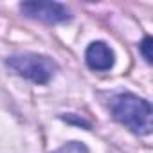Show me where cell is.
<instances>
[{"label": "cell", "instance_id": "cell-1", "mask_svg": "<svg viewBox=\"0 0 153 153\" xmlns=\"http://www.w3.org/2000/svg\"><path fill=\"white\" fill-rule=\"evenodd\" d=\"M112 115L117 123L126 126L135 135H149L153 130L151 105L135 94H119L110 103Z\"/></svg>", "mask_w": 153, "mask_h": 153}, {"label": "cell", "instance_id": "cell-6", "mask_svg": "<svg viewBox=\"0 0 153 153\" xmlns=\"http://www.w3.org/2000/svg\"><path fill=\"white\" fill-rule=\"evenodd\" d=\"M151 45H153L151 43V36H144V40L139 43V49H140L146 63H151Z\"/></svg>", "mask_w": 153, "mask_h": 153}, {"label": "cell", "instance_id": "cell-2", "mask_svg": "<svg viewBox=\"0 0 153 153\" xmlns=\"http://www.w3.org/2000/svg\"><path fill=\"white\" fill-rule=\"evenodd\" d=\"M6 65L15 70L18 76L36 83V85H45L52 79V76L58 70L56 61H52L49 56L43 54H34V52H24V54H15L7 58Z\"/></svg>", "mask_w": 153, "mask_h": 153}, {"label": "cell", "instance_id": "cell-3", "mask_svg": "<svg viewBox=\"0 0 153 153\" xmlns=\"http://www.w3.org/2000/svg\"><path fill=\"white\" fill-rule=\"evenodd\" d=\"M20 11L33 20L43 22V24H61L72 18L67 6L61 2H52V0H33V2H22Z\"/></svg>", "mask_w": 153, "mask_h": 153}, {"label": "cell", "instance_id": "cell-5", "mask_svg": "<svg viewBox=\"0 0 153 153\" xmlns=\"http://www.w3.org/2000/svg\"><path fill=\"white\" fill-rule=\"evenodd\" d=\"M52 153H88V148L79 140H70V142L63 144L61 148H58Z\"/></svg>", "mask_w": 153, "mask_h": 153}, {"label": "cell", "instance_id": "cell-4", "mask_svg": "<svg viewBox=\"0 0 153 153\" xmlns=\"http://www.w3.org/2000/svg\"><path fill=\"white\" fill-rule=\"evenodd\" d=\"M85 61L88 68L96 72H106L115 63V54L105 42H92L85 51Z\"/></svg>", "mask_w": 153, "mask_h": 153}]
</instances>
